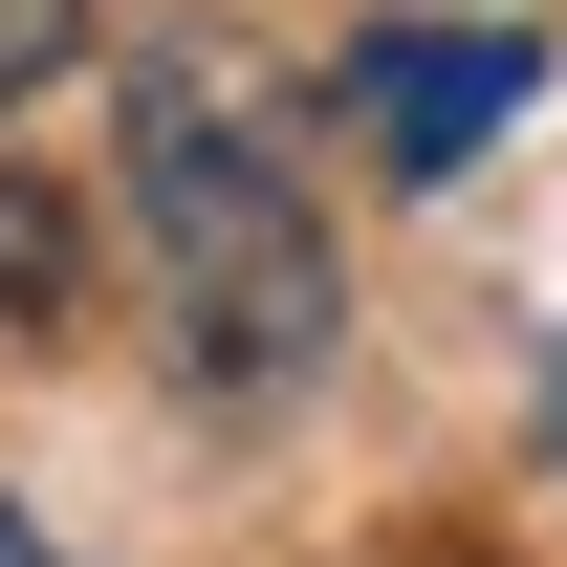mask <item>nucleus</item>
Segmentation results:
<instances>
[{
    "label": "nucleus",
    "mask_w": 567,
    "mask_h": 567,
    "mask_svg": "<svg viewBox=\"0 0 567 567\" xmlns=\"http://www.w3.org/2000/svg\"><path fill=\"white\" fill-rule=\"evenodd\" d=\"M0 567H87V546H66V524H44V502H0Z\"/></svg>",
    "instance_id": "5"
},
{
    "label": "nucleus",
    "mask_w": 567,
    "mask_h": 567,
    "mask_svg": "<svg viewBox=\"0 0 567 567\" xmlns=\"http://www.w3.org/2000/svg\"><path fill=\"white\" fill-rule=\"evenodd\" d=\"M524 110H546V44H524V22H436L415 0V22H350V44H328V132H350L393 197L481 175Z\"/></svg>",
    "instance_id": "2"
},
{
    "label": "nucleus",
    "mask_w": 567,
    "mask_h": 567,
    "mask_svg": "<svg viewBox=\"0 0 567 567\" xmlns=\"http://www.w3.org/2000/svg\"><path fill=\"white\" fill-rule=\"evenodd\" d=\"M132 218H153V328L218 415H262L350 350V262H328V197L262 153V110L218 66H153L132 87Z\"/></svg>",
    "instance_id": "1"
},
{
    "label": "nucleus",
    "mask_w": 567,
    "mask_h": 567,
    "mask_svg": "<svg viewBox=\"0 0 567 567\" xmlns=\"http://www.w3.org/2000/svg\"><path fill=\"white\" fill-rule=\"evenodd\" d=\"M546 458H567V350H546Z\"/></svg>",
    "instance_id": "6"
},
{
    "label": "nucleus",
    "mask_w": 567,
    "mask_h": 567,
    "mask_svg": "<svg viewBox=\"0 0 567 567\" xmlns=\"http://www.w3.org/2000/svg\"><path fill=\"white\" fill-rule=\"evenodd\" d=\"M66 44H87V0H0V110H22V87L66 66Z\"/></svg>",
    "instance_id": "4"
},
{
    "label": "nucleus",
    "mask_w": 567,
    "mask_h": 567,
    "mask_svg": "<svg viewBox=\"0 0 567 567\" xmlns=\"http://www.w3.org/2000/svg\"><path fill=\"white\" fill-rule=\"evenodd\" d=\"M87 306V218L44 197V175H0V328H22V350H44V328H66Z\"/></svg>",
    "instance_id": "3"
}]
</instances>
